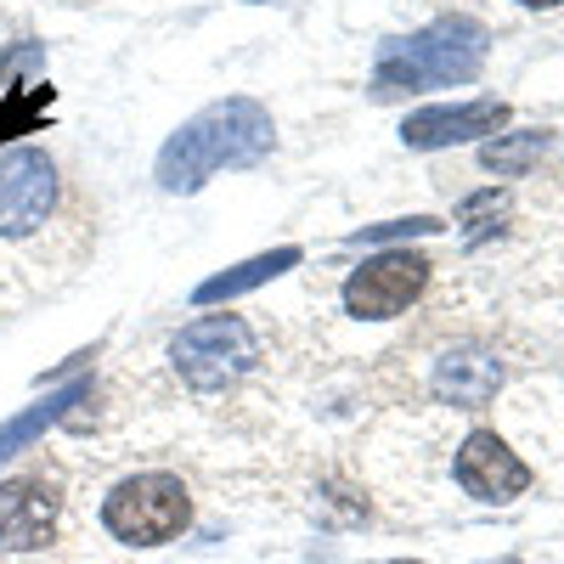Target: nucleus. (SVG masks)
<instances>
[{
	"mask_svg": "<svg viewBox=\"0 0 564 564\" xmlns=\"http://www.w3.org/2000/svg\"><path fill=\"white\" fill-rule=\"evenodd\" d=\"M294 265H300V249H294V243H282V249L254 254V260L231 265V271H220V276H204L198 289H193V305H220V300H238V294L260 289V282H271V276H282V271H294Z\"/></svg>",
	"mask_w": 564,
	"mask_h": 564,
	"instance_id": "obj_11",
	"label": "nucleus"
},
{
	"mask_svg": "<svg viewBox=\"0 0 564 564\" xmlns=\"http://www.w3.org/2000/svg\"><path fill=\"white\" fill-rule=\"evenodd\" d=\"M520 7H558V0H520Z\"/></svg>",
	"mask_w": 564,
	"mask_h": 564,
	"instance_id": "obj_15",
	"label": "nucleus"
},
{
	"mask_svg": "<svg viewBox=\"0 0 564 564\" xmlns=\"http://www.w3.org/2000/svg\"><path fill=\"white\" fill-rule=\"evenodd\" d=\"M276 141L271 113L254 97H226L204 113H193L159 153V186L164 193H198V186L220 170L260 164Z\"/></svg>",
	"mask_w": 564,
	"mask_h": 564,
	"instance_id": "obj_1",
	"label": "nucleus"
},
{
	"mask_svg": "<svg viewBox=\"0 0 564 564\" xmlns=\"http://www.w3.org/2000/svg\"><path fill=\"white\" fill-rule=\"evenodd\" d=\"M97 520L124 547H164L193 525V491L170 468H141V475H124L119 486H108Z\"/></svg>",
	"mask_w": 564,
	"mask_h": 564,
	"instance_id": "obj_3",
	"label": "nucleus"
},
{
	"mask_svg": "<svg viewBox=\"0 0 564 564\" xmlns=\"http://www.w3.org/2000/svg\"><path fill=\"white\" fill-rule=\"evenodd\" d=\"M57 209V164L40 148L0 153V243H23Z\"/></svg>",
	"mask_w": 564,
	"mask_h": 564,
	"instance_id": "obj_5",
	"label": "nucleus"
},
{
	"mask_svg": "<svg viewBox=\"0 0 564 564\" xmlns=\"http://www.w3.org/2000/svg\"><path fill=\"white\" fill-rule=\"evenodd\" d=\"M170 361L186 379V390L204 395V390L238 384L243 372L260 361V339H254V327L243 316H198V322H186L175 334Z\"/></svg>",
	"mask_w": 564,
	"mask_h": 564,
	"instance_id": "obj_4",
	"label": "nucleus"
},
{
	"mask_svg": "<svg viewBox=\"0 0 564 564\" xmlns=\"http://www.w3.org/2000/svg\"><path fill=\"white\" fill-rule=\"evenodd\" d=\"M497 384H502V361L486 356V350H475V345L446 350L435 361V395L452 401V406H463V412H480L497 395Z\"/></svg>",
	"mask_w": 564,
	"mask_h": 564,
	"instance_id": "obj_10",
	"label": "nucleus"
},
{
	"mask_svg": "<svg viewBox=\"0 0 564 564\" xmlns=\"http://www.w3.org/2000/svg\"><path fill=\"white\" fill-rule=\"evenodd\" d=\"M57 520H63V480L52 468H29V475L0 480V553L52 547Z\"/></svg>",
	"mask_w": 564,
	"mask_h": 564,
	"instance_id": "obj_6",
	"label": "nucleus"
},
{
	"mask_svg": "<svg viewBox=\"0 0 564 564\" xmlns=\"http://www.w3.org/2000/svg\"><path fill=\"white\" fill-rule=\"evenodd\" d=\"M547 148H553V130L497 135V141H486V148H480V164L497 170V175H520V170H531L536 159H547Z\"/></svg>",
	"mask_w": 564,
	"mask_h": 564,
	"instance_id": "obj_13",
	"label": "nucleus"
},
{
	"mask_svg": "<svg viewBox=\"0 0 564 564\" xmlns=\"http://www.w3.org/2000/svg\"><path fill=\"white\" fill-rule=\"evenodd\" d=\"M79 401H85V384H63V390H52L45 401H34L29 412L7 417V423H0V463H7V457H18L29 441H40V435L52 430V423H57L68 406H79Z\"/></svg>",
	"mask_w": 564,
	"mask_h": 564,
	"instance_id": "obj_12",
	"label": "nucleus"
},
{
	"mask_svg": "<svg viewBox=\"0 0 564 564\" xmlns=\"http://www.w3.org/2000/svg\"><path fill=\"white\" fill-rule=\"evenodd\" d=\"M395 564H417V558H395Z\"/></svg>",
	"mask_w": 564,
	"mask_h": 564,
	"instance_id": "obj_16",
	"label": "nucleus"
},
{
	"mask_svg": "<svg viewBox=\"0 0 564 564\" xmlns=\"http://www.w3.org/2000/svg\"><path fill=\"white\" fill-rule=\"evenodd\" d=\"M457 486L475 502H513L520 491H531V468L508 452V441H497L491 430H475L457 452Z\"/></svg>",
	"mask_w": 564,
	"mask_h": 564,
	"instance_id": "obj_8",
	"label": "nucleus"
},
{
	"mask_svg": "<svg viewBox=\"0 0 564 564\" xmlns=\"http://www.w3.org/2000/svg\"><path fill=\"white\" fill-rule=\"evenodd\" d=\"M430 231H441L435 215H412V220H384V226H361L350 243H390V238H430Z\"/></svg>",
	"mask_w": 564,
	"mask_h": 564,
	"instance_id": "obj_14",
	"label": "nucleus"
},
{
	"mask_svg": "<svg viewBox=\"0 0 564 564\" xmlns=\"http://www.w3.org/2000/svg\"><path fill=\"white\" fill-rule=\"evenodd\" d=\"M423 289H430V260L412 254V249H390V254H372L350 271L345 282V311L361 322H390L401 316Z\"/></svg>",
	"mask_w": 564,
	"mask_h": 564,
	"instance_id": "obj_7",
	"label": "nucleus"
},
{
	"mask_svg": "<svg viewBox=\"0 0 564 564\" xmlns=\"http://www.w3.org/2000/svg\"><path fill=\"white\" fill-rule=\"evenodd\" d=\"M508 124V102L486 97V102H457V108H417L401 124L406 148H457V141H475V135H497Z\"/></svg>",
	"mask_w": 564,
	"mask_h": 564,
	"instance_id": "obj_9",
	"label": "nucleus"
},
{
	"mask_svg": "<svg viewBox=\"0 0 564 564\" xmlns=\"http://www.w3.org/2000/svg\"><path fill=\"white\" fill-rule=\"evenodd\" d=\"M486 23L475 18H435L406 40H390L379 63H372V97H412V90H441V85H468L486 68Z\"/></svg>",
	"mask_w": 564,
	"mask_h": 564,
	"instance_id": "obj_2",
	"label": "nucleus"
},
{
	"mask_svg": "<svg viewBox=\"0 0 564 564\" xmlns=\"http://www.w3.org/2000/svg\"><path fill=\"white\" fill-rule=\"evenodd\" d=\"M502 564H513V558H502Z\"/></svg>",
	"mask_w": 564,
	"mask_h": 564,
	"instance_id": "obj_17",
	"label": "nucleus"
}]
</instances>
